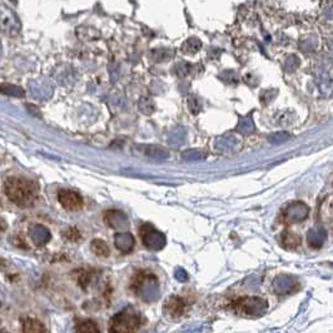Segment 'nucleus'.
Masks as SVG:
<instances>
[{
    "mask_svg": "<svg viewBox=\"0 0 333 333\" xmlns=\"http://www.w3.org/2000/svg\"><path fill=\"white\" fill-rule=\"evenodd\" d=\"M142 242L150 250H161L166 246V237L162 232L155 229L152 224H143L139 229Z\"/></svg>",
    "mask_w": 333,
    "mask_h": 333,
    "instance_id": "423d86ee",
    "label": "nucleus"
},
{
    "mask_svg": "<svg viewBox=\"0 0 333 333\" xmlns=\"http://www.w3.org/2000/svg\"><path fill=\"white\" fill-rule=\"evenodd\" d=\"M23 332L24 333H45V327L42 322H39L38 320H33L29 318L24 322L23 326Z\"/></svg>",
    "mask_w": 333,
    "mask_h": 333,
    "instance_id": "dca6fc26",
    "label": "nucleus"
},
{
    "mask_svg": "<svg viewBox=\"0 0 333 333\" xmlns=\"http://www.w3.org/2000/svg\"><path fill=\"white\" fill-rule=\"evenodd\" d=\"M76 333H101L98 324L93 321H83L76 326Z\"/></svg>",
    "mask_w": 333,
    "mask_h": 333,
    "instance_id": "a211bd4d",
    "label": "nucleus"
},
{
    "mask_svg": "<svg viewBox=\"0 0 333 333\" xmlns=\"http://www.w3.org/2000/svg\"><path fill=\"white\" fill-rule=\"evenodd\" d=\"M326 241V232L323 229H311L307 233V242L313 248H320Z\"/></svg>",
    "mask_w": 333,
    "mask_h": 333,
    "instance_id": "4468645a",
    "label": "nucleus"
},
{
    "mask_svg": "<svg viewBox=\"0 0 333 333\" xmlns=\"http://www.w3.org/2000/svg\"><path fill=\"white\" fill-rule=\"evenodd\" d=\"M58 201L67 210H78L83 206V199L81 195L70 189L59 190Z\"/></svg>",
    "mask_w": 333,
    "mask_h": 333,
    "instance_id": "6e6552de",
    "label": "nucleus"
},
{
    "mask_svg": "<svg viewBox=\"0 0 333 333\" xmlns=\"http://www.w3.org/2000/svg\"><path fill=\"white\" fill-rule=\"evenodd\" d=\"M5 229H7V224H5L4 222H0V233L4 232Z\"/></svg>",
    "mask_w": 333,
    "mask_h": 333,
    "instance_id": "393cba45",
    "label": "nucleus"
},
{
    "mask_svg": "<svg viewBox=\"0 0 333 333\" xmlns=\"http://www.w3.org/2000/svg\"><path fill=\"white\" fill-rule=\"evenodd\" d=\"M65 237H67L69 241L76 242L81 240V233H79L75 228H70L65 232Z\"/></svg>",
    "mask_w": 333,
    "mask_h": 333,
    "instance_id": "5701e85b",
    "label": "nucleus"
},
{
    "mask_svg": "<svg viewBox=\"0 0 333 333\" xmlns=\"http://www.w3.org/2000/svg\"><path fill=\"white\" fill-rule=\"evenodd\" d=\"M2 333H8V332H2Z\"/></svg>",
    "mask_w": 333,
    "mask_h": 333,
    "instance_id": "bb28decb",
    "label": "nucleus"
},
{
    "mask_svg": "<svg viewBox=\"0 0 333 333\" xmlns=\"http://www.w3.org/2000/svg\"><path fill=\"white\" fill-rule=\"evenodd\" d=\"M267 302L261 297H241L233 302V309L247 317H260L267 311Z\"/></svg>",
    "mask_w": 333,
    "mask_h": 333,
    "instance_id": "20e7f679",
    "label": "nucleus"
},
{
    "mask_svg": "<svg viewBox=\"0 0 333 333\" xmlns=\"http://www.w3.org/2000/svg\"><path fill=\"white\" fill-rule=\"evenodd\" d=\"M141 323V313L133 307H127L113 316L109 322V333H134Z\"/></svg>",
    "mask_w": 333,
    "mask_h": 333,
    "instance_id": "7ed1b4c3",
    "label": "nucleus"
},
{
    "mask_svg": "<svg viewBox=\"0 0 333 333\" xmlns=\"http://www.w3.org/2000/svg\"><path fill=\"white\" fill-rule=\"evenodd\" d=\"M163 311L172 318H178L186 311V302L179 296H170L163 306Z\"/></svg>",
    "mask_w": 333,
    "mask_h": 333,
    "instance_id": "9d476101",
    "label": "nucleus"
},
{
    "mask_svg": "<svg viewBox=\"0 0 333 333\" xmlns=\"http://www.w3.org/2000/svg\"><path fill=\"white\" fill-rule=\"evenodd\" d=\"M309 213V207L303 202H293L284 209V221L288 223H300L304 221Z\"/></svg>",
    "mask_w": 333,
    "mask_h": 333,
    "instance_id": "0eeeda50",
    "label": "nucleus"
},
{
    "mask_svg": "<svg viewBox=\"0 0 333 333\" xmlns=\"http://www.w3.org/2000/svg\"><path fill=\"white\" fill-rule=\"evenodd\" d=\"M5 194L19 207H30L38 195V186L35 182L22 177H11L5 182Z\"/></svg>",
    "mask_w": 333,
    "mask_h": 333,
    "instance_id": "f257e3e1",
    "label": "nucleus"
},
{
    "mask_svg": "<svg viewBox=\"0 0 333 333\" xmlns=\"http://www.w3.org/2000/svg\"><path fill=\"white\" fill-rule=\"evenodd\" d=\"M288 138H289V135L286 134V133H278V134L269 136V142L278 144V143H283V142L288 141Z\"/></svg>",
    "mask_w": 333,
    "mask_h": 333,
    "instance_id": "4be33fe9",
    "label": "nucleus"
},
{
    "mask_svg": "<svg viewBox=\"0 0 333 333\" xmlns=\"http://www.w3.org/2000/svg\"><path fill=\"white\" fill-rule=\"evenodd\" d=\"M104 221L108 226L112 227V228L114 229H124L129 226L128 217L123 212H122V210H116V209L107 210L104 214Z\"/></svg>",
    "mask_w": 333,
    "mask_h": 333,
    "instance_id": "9b49d317",
    "label": "nucleus"
},
{
    "mask_svg": "<svg viewBox=\"0 0 333 333\" xmlns=\"http://www.w3.org/2000/svg\"><path fill=\"white\" fill-rule=\"evenodd\" d=\"M174 277L177 278L178 281H181V282H184V281L188 280V275H187V272L184 271V269H178V271L174 273Z\"/></svg>",
    "mask_w": 333,
    "mask_h": 333,
    "instance_id": "b1692460",
    "label": "nucleus"
},
{
    "mask_svg": "<svg viewBox=\"0 0 333 333\" xmlns=\"http://www.w3.org/2000/svg\"><path fill=\"white\" fill-rule=\"evenodd\" d=\"M282 246L286 249H296L301 243V237L297 233L293 232H283L281 237Z\"/></svg>",
    "mask_w": 333,
    "mask_h": 333,
    "instance_id": "2eb2a0df",
    "label": "nucleus"
},
{
    "mask_svg": "<svg viewBox=\"0 0 333 333\" xmlns=\"http://www.w3.org/2000/svg\"><path fill=\"white\" fill-rule=\"evenodd\" d=\"M29 236L33 243L36 244V246H44L52 238L49 229L47 227L42 226V224H35V226L31 227L29 230Z\"/></svg>",
    "mask_w": 333,
    "mask_h": 333,
    "instance_id": "f8f14e48",
    "label": "nucleus"
},
{
    "mask_svg": "<svg viewBox=\"0 0 333 333\" xmlns=\"http://www.w3.org/2000/svg\"><path fill=\"white\" fill-rule=\"evenodd\" d=\"M2 52H3V48H2V43H0V58H2Z\"/></svg>",
    "mask_w": 333,
    "mask_h": 333,
    "instance_id": "a878e982",
    "label": "nucleus"
},
{
    "mask_svg": "<svg viewBox=\"0 0 333 333\" xmlns=\"http://www.w3.org/2000/svg\"><path fill=\"white\" fill-rule=\"evenodd\" d=\"M114 243L115 247L121 252L123 253H129L132 252L133 248H134V237L132 236V233L129 232H119L114 236Z\"/></svg>",
    "mask_w": 333,
    "mask_h": 333,
    "instance_id": "ddd939ff",
    "label": "nucleus"
},
{
    "mask_svg": "<svg viewBox=\"0 0 333 333\" xmlns=\"http://www.w3.org/2000/svg\"><path fill=\"white\" fill-rule=\"evenodd\" d=\"M298 288V281L293 276L281 275L273 281V289L278 295H288Z\"/></svg>",
    "mask_w": 333,
    "mask_h": 333,
    "instance_id": "1a4fd4ad",
    "label": "nucleus"
},
{
    "mask_svg": "<svg viewBox=\"0 0 333 333\" xmlns=\"http://www.w3.org/2000/svg\"><path fill=\"white\" fill-rule=\"evenodd\" d=\"M144 153H146L147 155L152 156V158H155V159H166L168 156V153L166 150L161 149V148L158 147H146Z\"/></svg>",
    "mask_w": 333,
    "mask_h": 333,
    "instance_id": "aec40b11",
    "label": "nucleus"
},
{
    "mask_svg": "<svg viewBox=\"0 0 333 333\" xmlns=\"http://www.w3.org/2000/svg\"><path fill=\"white\" fill-rule=\"evenodd\" d=\"M22 24L18 15L4 4H0V31L5 35L16 36L21 33Z\"/></svg>",
    "mask_w": 333,
    "mask_h": 333,
    "instance_id": "39448f33",
    "label": "nucleus"
},
{
    "mask_svg": "<svg viewBox=\"0 0 333 333\" xmlns=\"http://www.w3.org/2000/svg\"><path fill=\"white\" fill-rule=\"evenodd\" d=\"M183 158L186 161H202V159L206 158V154L201 152H194V150H189V152H186L183 154Z\"/></svg>",
    "mask_w": 333,
    "mask_h": 333,
    "instance_id": "412c9836",
    "label": "nucleus"
},
{
    "mask_svg": "<svg viewBox=\"0 0 333 333\" xmlns=\"http://www.w3.org/2000/svg\"><path fill=\"white\" fill-rule=\"evenodd\" d=\"M133 291L139 298L146 302H153L159 297L158 280L152 272L141 271L136 273L132 283Z\"/></svg>",
    "mask_w": 333,
    "mask_h": 333,
    "instance_id": "f03ea898",
    "label": "nucleus"
},
{
    "mask_svg": "<svg viewBox=\"0 0 333 333\" xmlns=\"http://www.w3.org/2000/svg\"><path fill=\"white\" fill-rule=\"evenodd\" d=\"M0 92L7 94V95H10V96H23L24 95V93H23V90L21 88L15 87V85L13 84H3L2 87H0Z\"/></svg>",
    "mask_w": 333,
    "mask_h": 333,
    "instance_id": "6ab92c4d",
    "label": "nucleus"
},
{
    "mask_svg": "<svg viewBox=\"0 0 333 333\" xmlns=\"http://www.w3.org/2000/svg\"><path fill=\"white\" fill-rule=\"evenodd\" d=\"M90 249L98 257H108L109 256V247L102 240H93L92 243H90Z\"/></svg>",
    "mask_w": 333,
    "mask_h": 333,
    "instance_id": "f3484780",
    "label": "nucleus"
}]
</instances>
